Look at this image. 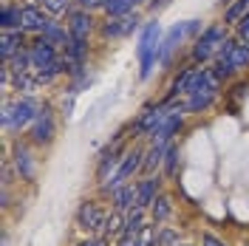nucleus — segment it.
Listing matches in <instances>:
<instances>
[{"label": "nucleus", "instance_id": "1", "mask_svg": "<svg viewBox=\"0 0 249 246\" xmlns=\"http://www.w3.org/2000/svg\"><path fill=\"white\" fill-rule=\"evenodd\" d=\"M161 40H164V31H161V23L159 20H150L144 23V29L139 31V43H136V57H139V77L147 79L150 71L159 62V54H161Z\"/></svg>", "mask_w": 249, "mask_h": 246}, {"label": "nucleus", "instance_id": "2", "mask_svg": "<svg viewBox=\"0 0 249 246\" xmlns=\"http://www.w3.org/2000/svg\"><path fill=\"white\" fill-rule=\"evenodd\" d=\"M247 65H249V40L230 37L224 43V48H221V54L215 57L213 71L221 79H227V77H232V74H238L241 68H247Z\"/></svg>", "mask_w": 249, "mask_h": 246}, {"label": "nucleus", "instance_id": "3", "mask_svg": "<svg viewBox=\"0 0 249 246\" xmlns=\"http://www.w3.org/2000/svg\"><path fill=\"white\" fill-rule=\"evenodd\" d=\"M37 113H40V105L31 99V96H17L15 102H3V127L6 130H12V133H20V130H26L31 127V122L37 119Z\"/></svg>", "mask_w": 249, "mask_h": 246}, {"label": "nucleus", "instance_id": "4", "mask_svg": "<svg viewBox=\"0 0 249 246\" xmlns=\"http://www.w3.org/2000/svg\"><path fill=\"white\" fill-rule=\"evenodd\" d=\"M227 40H230L227 26H218V23L207 26V29L196 37V43H193V51H190V54H193V62H207V60H213V57H218Z\"/></svg>", "mask_w": 249, "mask_h": 246}, {"label": "nucleus", "instance_id": "5", "mask_svg": "<svg viewBox=\"0 0 249 246\" xmlns=\"http://www.w3.org/2000/svg\"><path fill=\"white\" fill-rule=\"evenodd\" d=\"M142 161H144V150H142V147H130V150L122 156V161H119L116 173L108 178V184H102V193H105V195H110L116 187L133 181V176H136V173H142Z\"/></svg>", "mask_w": 249, "mask_h": 246}, {"label": "nucleus", "instance_id": "6", "mask_svg": "<svg viewBox=\"0 0 249 246\" xmlns=\"http://www.w3.org/2000/svg\"><path fill=\"white\" fill-rule=\"evenodd\" d=\"M201 29V20H187V23H178V26H173L170 31H164V40H161V54H159V62H167L170 60V54L176 48L184 43L187 37H193V34H198Z\"/></svg>", "mask_w": 249, "mask_h": 246}, {"label": "nucleus", "instance_id": "7", "mask_svg": "<svg viewBox=\"0 0 249 246\" xmlns=\"http://www.w3.org/2000/svg\"><path fill=\"white\" fill-rule=\"evenodd\" d=\"M54 136H57V122H54V113H51V108L48 105H43L40 108V113H37V119L31 122L29 127V141L34 144V147H43V144H51L54 141Z\"/></svg>", "mask_w": 249, "mask_h": 246}, {"label": "nucleus", "instance_id": "8", "mask_svg": "<svg viewBox=\"0 0 249 246\" xmlns=\"http://www.w3.org/2000/svg\"><path fill=\"white\" fill-rule=\"evenodd\" d=\"M31 144L29 139L23 141V139H15V144H12V164H15L17 176L23 178V181H34L37 178V161H34V153H31Z\"/></svg>", "mask_w": 249, "mask_h": 246}, {"label": "nucleus", "instance_id": "9", "mask_svg": "<svg viewBox=\"0 0 249 246\" xmlns=\"http://www.w3.org/2000/svg\"><path fill=\"white\" fill-rule=\"evenodd\" d=\"M105 218H108V212L102 210L99 201H82L77 210V227L88 235H102Z\"/></svg>", "mask_w": 249, "mask_h": 246}, {"label": "nucleus", "instance_id": "10", "mask_svg": "<svg viewBox=\"0 0 249 246\" xmlns=\"http://www.w3.org/2000/svg\"><path fill=\"white\" fill-rule=\"evenodd\" d=\"M184 102H178V105H170L167 110V116H164V122L156 127V133L150 136V144H161V147H167L173 141V136L181 130V119H184Z\"/></svg>", "mask_w": 249, "mask_h": 246}, {"label": "nucleus", "instance_id": "11", "mask_svg": "<svg viewBox=\"0 0 249 246\" xmlns=\"http://www.w3.org/2000/svg\"><path fill=\"white\" fill-rule=\"evenodd\" d=\"M127 153L122 147V141L116 139L113 144H108L102 153H99V161H96V184H108V178L116 173V167H119V161H122V156Z\"/></svg>", "mask_w": 249, "mask_h": 246}, {"label": "nucleus", "instance_id": "12", "mask_svg": "<svg viewBox=\"0 0 249 246\" xmlns=\"http://www.w3.org/2000/svg\"><path fill=\"white\" fill-rule=\"evenodd\" d=\"M142 17L139 12H127L122 17H108L102 26H99V34L105 37V40H116V37H127V34H133V31L139 29Z\"/></svg>", "mask_w": 249, "mask_h": 246}, {"label": "nucleus", "instance_id": "13", "mask_svg": "<svg viewBox=\"0 0 249 246\" xmlns=\"http://www.w3.org/2000/svg\"><path fill=\"white\" fill-rule=\"evenodd\" d=\"M29 54H31V68H34V71H46V68H51L54 62L60 60L57 46H54V43H48L43 34H40V37L29 46Z\"/></svg>", "mask_w": 249, "mask_h": 246}, {"label": "nucleus", "instance_id": "14", "mask_svg": "<svg viewBox=\"0 0 249 246\" xmlns=\"http://www.w3.org/2000/svg\"><path fill=\"white\" fill-rule=\"evenodd\" d=\"M48 23H51V20L46 17V12H43L40 6H34V3L20 6V29L26 31V34H43Z\"/></svg>", "mask_w": 249, "mask_h": 246}, {"label": "nucleus", "instance_id": "15", "mask_svg": "<svg viewBox=\"0 0 249 246\" xmlns=\"http://www.w3.org/2000/svg\"><path fill=\"white\" fill-rule=\"evenodd\" d=\"M167 105H150V108H144L139 113V119H136V133L139 136H153L156 127L164 122V116H167Z\"/></svg>", "mask_w": 249, "mask_h": 246}, {"label": "nucleus", "instance_id": "16", "mask_svg": "<svg viewBox=\"0 0 249 246\" xmlns=\"http://www.w3.org/2000/svg\"><path fill=\"white\" fill-rule=\"evenodd\" d=\"M68 23H65V26H68V34H71V37H79V40H88V37H91V31H93V17H91V12H88V9H71V12H68Z\"/></svg>", "mask_w": 249, "mask_h": 246}, {"label": "nucleus", "instance_id": "17", "mask_svg": "<svg viewBox=\"0 0 249 246\" xmlns=\"http://www.w3.org/2000/svg\"><path fill=\"white\" fill-rule=\"evenodd\" d=\"M159 193H161V178L159 176H142L136 181V207L150 210V204L159 198Z\"/></svg>", "mask_w": 249, "mask_h": 246}, {"label": "nucleus", "instance_id": "18", "mask_svg": "<svg viewBox=\"0 0 249 246\" xmlns=\"http://www.w3.org/2000/svg\"><path fill=\"white\" fill-rule=\"evenodd\" d=\"M26 48V31L15 29V31H3V43H0V57L3 62H9L15 54H20Z\"/></svg>", "mask_w": 249, "mask_h": 246}, {"label": "nucleus", "instance_id": "19", "mask_svg": "<svg viewBox=\"0 0 249 246\" xmlns=\"http://www.w3.org/2000/svg\"><path fill=\"white\" fill-rule=\"evenodd\" d=\"M110 207L119 210V212L133 210V207H136V181H127V184L116 187V190L110 193Z\"/></svg>", "mask_w": 249, "mask_h": 246}, {"label": "nucleus", "instance_id": "20", "mask_svg": "<svg viewBox=\"0 0 249 246\" xmlns=\"http://www.w3.org/2000/svg\"><path fill=\"white\" fill-rule=\"evenodd\" d=\"M62 57L71 62V71L77 68H85V57H88V40H79V37H71L65 48H62Z\"/></svg>", "mask_w": 249, "mask_h": 246}, {"label": "nucleus", "instance_id": "21", "mask_svg": "<svg viewBox=\"0 0 249 246\" xmlns=\"http://www.w3.org/2000/svg\"><path fill=\"white\" fill-rule=\"evenodd\" d=\"M164 150H167V147H161V144H150V147L144 150L142 176H156V170L161 167V161H164Z\"/></svg>", "mask_w": 249, "mask_h": 246}, {"label": "nucleus", "instance_id": "22", "mask_svg": "<svg viewBox=\"0 0 249 246\" xmlns=\"http://www.w3.org/2000/svg\"><path fill=\"white\" fill-rule=\"evenodd\" d=\"M122 232H124V212H119V210L110 207L108 218H105V227H102V235L110 241V238H119Z\"/></svg>", "mask_w": 249, "mask_h": 246}, {"label": "nucleus", "instance_id": "23", "mask_svg": "<svg viewBox=\"0 0 249 246\" xmlns=\"http://www.w3.org/2000/svg\"><path fill=\"white\" fill-rule=\"evenodd\" d=\"M170 215H173V201L167 198L164 193H159V198L150 204V218H153V224H164Z\"/></svg>", "mask_w": 249, "mask_h": 246}, {"label": "nucleus", "instance_id": "24", "mask_svg": "<svg viewBox=\"0 0 249 246\" xmlns=\"http://www.w3.org/2000/svg\"><path fill=\"white\" fill-rule=\"evenodd\" d=\"M43 37H46L48 43H54L57 48H65V43L71 40V34H68V26H60V23H48L46 31H43Z\"/></svg>", "mask_w": 249, "mask_h": 246}, {"label": "nucleus", "instance_id": "25", "mask_svg": "<svg viewBox=\"0 0 249 246\" xmlns=\"http://www.w3.org/2000/svg\"><path fill=\"white\" fill-rule=\"evenodd\" d=\"M193 77H196V68H184L178 77L173 79V85H170V99H176V96H184V93L190 91V85H193Z\"/></svg>", "mask_w": 249, "mask_h": 246}, {"label": "nucleus", "instance_id": "26", "mask_svg": "<svg viewBox=\"0 0 249 246\" xmlns=\"http://www.w3.org/2000/svg\"><path fill=\"white\" fill-rule=\"evenodd\" d=\"M0 29L3 31L20 29V6H12V3L3 6V12H0Z\"/></svg>", "mask_w": 249, "mask_h": 246}, {"label": "nucleus", "instance_id": "27", "mask_svg": "<svg viewBox=\"0 0 249 246\" xmlns=\"http://www.w3.org/2000/svg\"><path fill=\"white\" fill-rule=\"evenodd\" d=\"M136 0H108L105 6H102V12L108 17H122V15H127V12H136Z\"/></svg>", "mask_w": 249, "mask_h": 246}, {"label": "nucleus", "instance_id": "28", "mask_svg": "<svg viewBox=\"0 0 249 246\" xmlns=\"http://www.w3.org/2000/svg\"><path fill=\"white\" fill-rule=\"evenodd\" d=\"M249 15V0H235L232 6L224 12V26H232V23H238L241 17Z\"/></svg>", "mask_w": 249, "mask_h": 246}, {"label": "nucleus", "instance_id": "29", "mask_svg": "<svg viewBox=\"0 0 249 246\" xmlns=\"http://www.w3.org/2000/svg\"><path fill=\"white\" fill-rule=\"evenodd\" d=\"M161 170H164V176H176V170H178V144L170 141L167 144V150H164V161H161Z\"/></svg>", "mask_w": 249, "mask_h": 246}, {"label": "nucleus", "instance_id": "30", "mask_svg": "<svg viewBox=\"0 0 249 246\" xmlns=\"http://www.w3.org/2000/svg\"><path fill=\"white\" fill-rule=\"evenodd\" d=\"M74 0H43V9L48 15H68Z\"/></svg>", "mask_w": 249, "mask_h": 246}, {"label": "nucleus", "instance_id": "31", "mask_svg": "<svg viewBox=\"0 0 249 246\" xmlns=\"http://www.w3.org/2000/svg\"><path fill=\"white\" fill-rule=\"evenodd\" d=\"M159 246H178V232L170 227H159Z\"/></svg>", "mask_w": 249, "mask_h": 246}, {"label": "nucleus", "instance_id": "32", "mask_svg": "<svg viewBox=\"0 0 249 246\" xmlns=\"http://www.w3.org/2000/svg\"><path fill=\"white\" fill-rule=\"evenodd\" d=\"M77 246H108V238H105V235H88V238L79 241Z\"/></svg>", "mask_w": 249, "mask_h": 246}, {"label": "nucleus", "instance_id": "33", "mask_svg": "<svg viewBox=\"0 0 249 246\" xmlns=\"http://www.w3.org/2000/svg\"><path fill=\"white\" fill-rule=\"evenodd\" d=\"M201 246H227L218 235H213V232H204L201 235Z\"/></svg>", "mask_w": 249, "mask_h": 246}, {"label": "nucleus", "instance_id": "34", "mask_svg": "<svg viewBox=\"0 0 249 246\" xmlns=\"http://www.w3.org/2000/svg\"><path fill=\"white\" fill-rule=\"evenodd\" d=\"M235 26H238V37H241V40H249V15L241 17Z\"/></svg>", "mask_w": 249, "mask_h": 246}, {"label": "nucleus", "instance_id": "35", "mask_svg": "<svg viewBox=\"0 0 249 246\" xmlns=\"http://www.w3.org/2000/svg\"><path fill=\"white\" fill-rule=\"evenodd\" d=\"M74 96H77V93L68 91V99H62V116H71V108H74Z\"/></svg>", "mask_w": 249, "mask_h": 246}, {"label": "nucleus", "instance_id": "36", "mask_svg": "<svg viewBox=\"0 0 249 246\" xmlns=\"http://www.w3.org/2000/svg\"><path fill=\"white\" fill-rule=\"evenodd\" d=\"M178 246H190V244H178Z\"/></svg>", "mask_w": 249, "mask_h": 246}]
</instances>
